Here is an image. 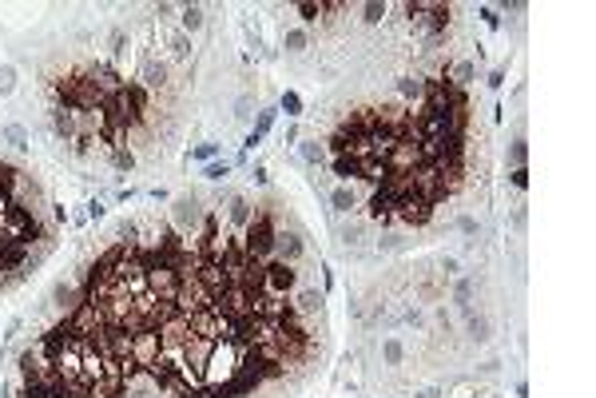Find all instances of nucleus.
<instances>
[{"label":"nucleus","mask_w":596,"mask_h":398,"mask_svg":"<svg viewBox=\"0 0 596 398\" xmlns=\"http://www.w3.org/2000/svg\"><path fill=\"white\" fill-rule=\"evenodd\" d=\"M12 88V68H0V92Z\"/></svg>","instance_id":"10"},{"label":"nucleus","mask_w":596,"mask_h":398,"mask_svg":"<svg viewBox=\"0 0 596 398\" xmlns=\"http://www.w3.org/2000/svg\"><path fill=\"white\" fill-rule=\"evenodd\" d=\"M231 219H235V223H247V219H251L247 199H231Z\"/></svg>","instance_id":"3"},{"label":"nucleus","mask_w":596,"mask_h":398,"mask_svg":"<svg viewBox=\"0 0 596 398\" xmlns=\"http://www.w3.org/2000/svg\"><path fill=\"white\" fill-rule=\"evenodd\" d=\"M282 108L294 115V112H298V96H294V92H286V96H282Z\"/></svg>","instance_id":"8"},{"label":"nucleus","mask_w":596,"mask_h":398,"mask_svg":"<svg viewBox=\"0 0 596 398\" xmlns=\"http://www.w3.org/2000/svg\"><path fill=\"white\" fill-rule=\"evenodd\" d=\"M302 156H306V164H318V160H322V148H314V144H302Z\"/></svg>","instance_id":"5"},{"label":"nucleus","mask_w":596,"mask_h":398,"mask_svg":"<svg viewBox=\"0 0 596 398\" xmlns=\"http://www.w3.org/2000/svg\"><path fill=\"white\" fill-rule=\"evenodd\" d=\"M334 207H338V211H354V191H350V187H338V191H334Z\"/></svg>","instance_id":"2"},{"label":"nucleus","mask_w":596,"mask_h":398,"mask_svg":"<svg viewBox=\"0 0 596 398\" xmlns=\"http://www.w3.org/2000/svg\"><path fill=\"white\" fill-rule=\"evenodd\" d=\"M227 171H231V168H227V164H211V168H207V175H211V179H223V175H227Z\"/></svg>","instance_id":"11"},{"label":"nucleus","mask_w":596,"mask_h":398,"mask_svg":"<svg viewBox=\"0 0 596 398\" xmlns=\"http://www.w3.org/2000/svg\"><path fill=\"white\" fill-rule=\"evenodd\" d=\"M195 156H199V160H211V156H215V144H203V148H199Z\"/></svg>","instance_id":"13"},{"label":"nucleus","mask_w":596,"mask_h":398,"mask_svg":"<svg viewBox=\"0 0 596 398\" xmlns=\"http://www.w3.org/2000/svg\"><path fill=\"white\" fill-rule=\"evenodd\" d=\"M271 247H274V227H271V219L267 215H259L251 227H247V255L251 259H263V255H271Z\"/></svg>","instance_id":"1"},{"label":"nucleus","mask_w":596,"mask_h":398,"mask_svg":"<svg viewBox=\"0 0 596 398\" xmlns=\"http://www.w3.org/2000/svg\"><path fill=\"white\" fill-rule=\"evenodd\" d=\"M286 44H290V52H298V48L306 44V36H302V32H290V36H286Z\"/></svg>","instance_id":"6"},{"label":"nucleus","mask_w":596,"mask_h":398,"mask_svg":"<svg viewBox=\"0 0 596 398\" xmlns=\"http://www.w3.org/2000/svg\"><path fill=\"white\" fill-rule=\"evenodd\" d=\"M115 168H131V152L119 148V152H115Z\"/></svg>","instance_id":"9"},{"label":"nucleus","mask_w":596,"mask_h":398,"mask_svg":"<svg viewBox=\"0 0 596 398\" xmlns=\"http://www.w3.org/2000/svg\"><path fill=\"white\" fill-rule=\"evenodd\" d=\"M183 24H187V28H199V24H203V12H199V8H187V12H183Z\"/></svg>","instance_id":"4"},{"label":"nucleus","mask_w":596,"mask_h":398,"mask_svg":"<svg viewBox=\"0 0 596 398\" xmlns=\"http://www.w3.org/2000/svg\"><path fill=\"white\" fill-rule=\"evenodd\" d=\"M8 140H12L16 148H24V131H20V127H8Z\"/></svg>","instance_id":"12"},{"label":"nucleus","mask_w":596,"mask_h":398,"mask_svg":"<svg viewBox=\"0 0 596 398\" xmlns=\"http://www.w3.org/2000/svg\"><path fill=\"white\" fill-rule=\"evenodd\" d=\"M469 331H473V339H485V319H469Z\"/></svg>","instance_id":"7"}]
</instances>
